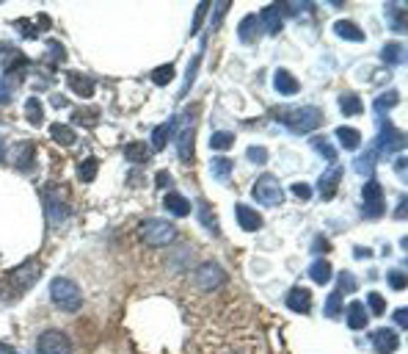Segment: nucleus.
<instances>
[{
    "instance_id": "23",
    "label": "nucleus",
    "mask_w": 408,
    "mask_h": 354,
    "mask_svg": "<svg viewBox=\"0 0 408 354\" xmlns=\"http://www.w3.org/2000/svg\"><path fill=\"white\" fill-rule=\"evenodd\" d=\"M237 36H240V42H243V45L257 42V36H259V17H257V14L243 17V23H240V28H237Z\"/></svg>"
},
{
    "instance_id": "24",
    "label": "nucleus",
    "mask_w": 408,
    "mask_h": 354,
    "mask_svg": "<svg viewBox=\"0 0 408 354\" xmlns=\"http://www.w3.org/2000/svg\"><path fill=\"white\" fill-rule=\"evenodd\" d=\"M345 316H348V327L350 330H364L367 327V307L362 305V302H350L348 305V310H345Z\"/></svg>"
},
{
    "instance_id": "39",
    "label": "nucleus",
    "mask_w": 408,
    "mask_h": 354,
    "mask_svg": "<svg viewBox=\"0 0 408 354\" xmlns=\"http://www.w3.org/2000/svg\"><path fill=\"white\" fill-rule=\"evenodd\" d=\"M312 147L318 150L326 161H337V150L328 144V139H312Z\"/></svg>"
},
{
    "instance_id": "45",
    "label": "nucleus",
    "mask_w": 408,
    "mask_h": 354,
    "mask_svg": "<svg viewBox=\"0 0 408 354\" xmlns=\"http://www.w3.org/2000/svg\"><path fill=\"white\" fill-rule=\"evenodd\" d=\"M249 161L257 166L268 164V150L265 147H249Z\"/></svg>"
},
{
    "instance_id": "34",
    "label": "nucleus",
    "mask_w": 408,
    "mask_h": 354,
    "mask_svg": "<svg viewBox=\"0 0 408 354\" xmlns=\"http://www.w3.org/2000/svg\"><path fill=\"white\" fill-rule=\"evenodd\" d=\"M199 64H202V53H196V56L190 58V64H188V72H185V86H182L180 97L188 95V89L193 86V80H196V72H199Z\"/></svg>"
},
{
    "instance_id": "11",
    "label": "nucleus",
    "mask_w": 408,
    "mask_h": 354,
    "mask_svg": "<svg viewBox=\"0 0 408 354\" xmlns=\"http://www.w3.org/2000/svg\"><path fill=\"white\" fill-rule=\"evenodd\" d=\"M281 14H284V6H279V3H271V6H265L257 17H259V28H265L268 33H279L281 31Z\"/></svg>"
},
{
    "instance_id": "2",
    "label": "nucleus",
    "mask_w": 408,
    "mask_h": 354,
    "mask_svg": "<svg viewBox=\"0 0 408 354\" xmlns=\"http://www.w3.org/2000/svg\"><path fill=\"white\" fill-rule=\"evenodd\" d=\"M50 299L61 307L64 313H77L80 305H83L80 288H77V283H72L69 277H55L50 283Z\"/></svg>"
},
{
    "instance_id": "58",
    "label": "nucleus",
    "mask_w": 408,
    "mask_h": 354,
    "mask_svg": "<svg viewBox=\"0 0 408 354\" xmlns=\"http://www.w3.org/2000/svg\"><path fill=\"white\" fill-rule=\"evenodd\" d=\"M0 354H17L11 346H6V343H0Z\"/></svg>"
},
{
    "instance_id": "52",
    "label": "nucleus",
    "mask_w": 408,
    "mask_h": 354,
    "mask_svg": "<svg viewBox=\"0 0 408 354\" xmlns=\"http://www.w3.org/2000/svg\"><path fill=\"white\" fill-rule=\"evenodd\" d=\"M394 324H397V327H406L408 324L406 307H397V310H394Z\"/></svg>"
},
{
    "instance_id": "14",
    "label": "nucleus",
    "mask_w": 408,
    "mask_h": 354,
    "mask_svg": "<svg viewBox=\"0 0 408 354\" xmlns=\"http://www.w3.org/2000/svg\"><path fill=\"white\" fill-rule=\"evenodd\" d=\"M340 180H342V169L340 166H331V169L318 180L320 197H323V199H334V194L340 189Z\"/></svg>"
},
{
    "instance_id": "29",
    "label": "nucleus",
    "mask_w": 408,
    "mask_h": 354,
    "mask_svg": "<svg viewBox=\"0 0 408 354\" xmlns=\"http://www.w3.org/2000/svg\"><path fill=\"white\" fill-rule=\"evenodd\" d=\"M50 136H53V142L61 144V147H72V144L77 142V133L69 125H58V122L50 127Z\"/></svg>"
},
{
    "instance_id": "30",
    "label": "nucleus",
    "mask_w": 408,
    "mask_h": 354,
    "mask_svg": "<svg viewBox=\"0 0 408 354\" xmlns=\"http://www.w3.org/2000/svg\"><path fill=\"white\" fill-rule=\"evenodd\" d=\"M340 108H342V114H345V117H359V114L364 111V103H362V97L359 95L348 92V95L340 97Z\"/></svg>"
},
{
    "instance_id": "40",
    "label": "nucleus",
    "mask_w": 408,
    "mask_h": 354,
    "mask_svg": "<svg viewBox=\"0 0 408 354\" xmlns=\"http://www.w3.org/2000/svg\"><path fill=\"white\" fill-rule=\"evenodd\" d=\"M97 119H100V111H97V108H83V111H75V122H77V125H86V127H91V125H97Z\"/></svg>"
},
{
    "instance_id": "28",
    "label": "nucleus",
    "mask_w": 408,
    "mask_h": 354,
    "mask_svg": "<svg viewBox=\"0 0 408 354\" xmlns=\"http://www.w3.org/2000/svg\"><path fill=\"white\" fill-rule=\"evenodd\" d=\"M232 169H235V164H232L229 158H224V155H215V158L210 161V172H213V177H215L218 183H227Z\"/></svg>"
},
{
    "instance_id": "26",
    "label": "nucleus",
    "mask_w": 408,
    "mask_h": 354,
    "mask_svg": "<svg viewBox=\"0 0 408 354\" xmlns=\"http://www.w3.org/2000/svg\"><path fill=\"white\" fill-rule=\"evenodd\" d=\"M381 61L389 64V67H400L406 61V48L400 42H389L384 50H381Z\"/></svg>"
},
{
    "instance_id": "55",
    "label": "nucleus",
    "mask_w": 408,
    "mask_h": 354,
    "mask_svg": "<svg viewBox=\"0 0 408 354\" xmlns=\"http://www.w3.org/2000/svg\"><path fill=\"white\" fill-rule=\"evenodd\" d=\"M394 216H397V219H403V216H406V197H400V205H397Z\"/></svg>"
},
{
    "instance_id": "31",
    "label": "nucleus",
    "mask_w": 408,
    "mask_h": 354,
    "mask_svg": "<svg viewBox=\"0 0 408 354\" xmlns=\"http://www.w3.org/2000/svg\"><path fill=\"white\" fill-rule=\"evenodd\" d=\"M337 139L345 150H359V144H362V136H359V130L356 127H337Z\"/></svg>"
},
{
    "instance_id": "44",
    "label": "nucleus",
    "mask_w": 408,
    "mask_h": 354,
    "mask_svg": "<svg viewBox=\"0 0 408 354\" xmlns=\"http://www.w3.org/2000/svg\"><path fill=\"white\" fill-rule=\"evenodd\" d=\"M210 11V3H199V9H196V17H193V23H190V36H196L199 33V28L204 23V14Z\"/></svg>"
},
{
    "instance_id": "20",
    "label": "nucleus",
    "mask_w": 408,
    "mask_h": 354,
    "mask_svg": "<svg viewBox=\"0 0 408 354\" xmlns=\"http://www.w3.org/2000/svg\"><path fill=\"white\" fill-rule=\"evenodd\" d=\"M287 307L295 310V313H309L312 310V293L306 288H293L287 293Z\"/></svg>"
},
{
    "instance_id": "32",
    "label": "nucleus",
    "mask_w": 408,
    "mask_h": 354,
    "mask_svg": "<svg viewBox=\"0 0 408 354\" xmlns=\"http://www.w3.org/2000/svg\"><path fill=\"white\" fill-rule=\"evenodd\" d=\"M25 117H28L31 125H36V127L45 122V108H42V103H39L36 97H28V100H25Z\"/></svg>"
},
{
    "instance_id": "43",
    "label": "nucleus",
    "mask_w": 408,
    "mask_h": 354,
    "mask_svg": "<svg viewBox=\"0 0 408 354\" xmlns=\"http://www.w3.org/2000/svg\"><path fill=\"white\" fill-rule=\"evenodd\" d=\"M367 305L372 310V316H384L386 313V302L381 293H370V296H367Z\"/></svg>"
},
{
    "instance_id": "48",
    "label": "nucleus",
    "mask_w": 408,
    "mask_h": 354,
    "mask_svg": "<svg viewBox=\"0 0 408 354\" xmlns=\"http://www.w3.org/2000/svg\"><path fill=\"white\" fill-rule=\"evenodd\" d=\"M202 224L207 227V230H218V224H215V213H210V205L207 202H202Z\"/></svg>"
},
{
    "instance_id": "22",
    "label": "nucleus",
    "mask_w": 408,
    "mask_h": 354,
    "mask_svg": "<svg viewBox=\"0 0 408 354\" xmlns=\"http://www.w3.org/2000/svg\"><path fill=\"white\" fill-rule=\"evenodd\" d=\"M124 158L133 164H149L152 158V147H146L144 142H130L124 144Z\"/></svg>"
},
{
    "instance_id": "10",
    "label": "nucleus",
    "mask_w": 408,
    "mask_h": 354,
    "mask_svg": "<svg viewBox=\"0 0 408 354\" xmlns=\"http://www.w3.org/2000/svg\"><path fill=\"white\" fill-rule=\"evenodd\" d=\"M406 147V136L397 130V127H392L389 122L381 125V136H378V150L384 152V155H394V152H400Z\"/></svg>"
},
{
    "instance_id": "1",
    "label": "nucleus",
    "mask_w": 408,
    "mask_h": 354,
    "mask_svg": "<svg viewBox=\"0 0 408 354\" xmlns=\"http://www.w3.org/2000/svg\"><path fill=\"white\" fill-rule=\"evenodd\" d=\"M273 117L293 133H312L323 125V114L315 105H301V108H276Z\"/></svg>"
},
{
    "instance_id": "36",
    "label": "nucleus",
    "mask_w": 408,
    "mask_h": 354,
    "mask_svg": "<svg viewBox=\"0 0 408 354\" xmlns=\"http://www.w3.org/2000/svg\"><path fill=\"white\" fill-rule=\"evenodd\" d=\"M375 161H378V155H375V150H372V152H367L364 158H359L353 166H356V172H359V175L372 177V172H375Z\"/></svg>"
},
{
    "instance_id": "8",
    "label": "nucleus",
    "mask_w": 408,
    "mask_h": 354,
    "mask_svg": "<svg viewBox=\"0 0 408 354\" xmlns=\"http://www.w3.org/2000/svg\"><path fill=\"white\" fill-rule=\"evenodd\" d=\"M39 354H72V340L67 338V332L61 330H45L36 340Z\"/></svg>"
},
{
    "instance_id": "50",
    "label": "nucleus",
    "mask_w": 408,
    "mask_h": 354,
    "mask_svg": "<svg viewBox=\"0 0 408 354\" xmlns=\"http://www.w3.org/2000/svg\"><path fill=\"white\" fill-rule=\"evenodd\" d=\"M47 53H50L53 61H64V58H67V53H64V48H61L58 42H47Z\"/></svg>"
},
{
    "instance_id": "5",
    "label": "nucleus",
    "mask_w": 408,
    "mask_h": 354,
    "mask_svg": "<svg viewBox=\"0 0 408 354\" xmlns=\"http://www.w3.org/2000/svg\"><path fill=\"white\" fill-rule=\"evenodd\" d=\"M251 197L259 202V205H268V208H273V205H279L281 199H284V191H281V186H279V180L273 177V175H262L254 186H251Z\"/></svg>"
},
{
    "instance_id": "35",
    "label": "nucleus",
    "mask_w": 408,
    "mask_h": 354,
    "mask_svg": "<svg viewBox=\"0 0 408 354\" xmlns=\"http://www.w3.org/2000/svg\"><path fill=\"white\" fill-rule=\"evenodd\" d=\"M97 169H100V161L97 158H86V161H80V166H77V177L83 183H91L97 177Z\"/></svg>"
},
{
    "instance_id": "15",
    "label": "nucleus",
    "mask_w": 408,
    "mask_h": 354,
    "mask_svg": "<svg viewBox=\"0 0 408 354\" xmlns=\"http://www.w3.org/2000/svg\"><path fill=\"white\" fill-rule=\"evenodd\" d=\"M14 166L17 169H23V172H28L31 166L36 164V144L33 142H20L14 144Z\"/></svg>"
},
{
    "instance_id": "49",
    "label": "nucleus",
    "mask_w": 408,
    "mask_h": 354,
    "mask_svg": "<svg viewBox=\"0 0 408 354\" xmlns=\"http://www.w3.org/2000/svg\"><path fill=\"white\" fill-rule=\"evenodd\" d=\"M337 291H340V293H345V291H348V293H350V291H356V280H353V274H350V271H342L340 274V288H337Z\"/></svg>"
},
{
    "instance_id": "12",
    "label": "nucleus",
    "mask_w": 408,
    "mask_h": 354,
    "mask_svg": "<svg viewBox=\"0 0 408 354\" xmlns=\"http://www.w3.org/2000/svg\"><path fill=\"white\" fill-rule=\"evenodd\" d=\"M67 83H69V89L77 97H83V100H91L94 92H97V83L91 80L89 75H80V72H69Z\"/></svg>"
},
{
    "instance_id": "46",
    "label": "nucleus",
    "mask_w": 408,
    "mask_h": 354,
    "mask_svg": "<svg viewBox=\"0 0 408 354\" xmlns=\"http://www.w3.org/2000/svg\"><path fill=\"white\" fill-rule=\"evenodd\" d=\"M386 280H389V288H394V291H406V274H403V271H389V274H386Z\"/></svg>"
},
{
    "instance_id": "33",
    "label": "nucleus",
    "mask_w": 408,
    "mask_h": 354,
    "mask_svg": "<svg viewBox=\"0 0 408 354\" xmlns=\"http://www.w3.org/2000/svg\"><path fill=\"white\" fill-rule=\"evenodd\" d=\"M174 64H163V67H158V70H152V83L155 86H168L171 80H174Z\"/></svg>"
},
{
    "instance_id": "19",
    "label": "nucleus",
    "mask_w": 408,
    "mask_h": 354,
    "mask_svg": "<svg viewBox=\"0 0 408 354\" xmlns=\"http://www.w3.org/2000/svg\"><path fill=\"white\" fill-rule=\"evenodd\" d=\"M273 86H276V92H279V95H284V97L298 95V89H301V86H298V80H295L287 70H281V67L273 72Z\"/></svg>"
},
{
    "instance_id": "27",
    "label": "nucleus",
    "mask_w": 408,
    "mask_h": 354,
    "mask_svg": "<svg viewBox=\"0 0 408 354\" xmlns=\"http://www.w3.org/2000/svg\"><path fill=\"white\" fill-rule=\"evenodd\" d=\"M309 277H312V283L318 285H326L331 277H334V269H331V263L328 260H315L312 266H309Z\"/></svg>"
},
{
    "instance_id": "7",
    "label": "nucleus",
    "mask_w": 408,
    "mask_h": 354,
    "mask_svg": "<svg viewBox=\"0 0 408 354\" xmlns=\"http://www.w3.org/2000/svg\"><path fill=\"white\" fill-rule=\"evenodd\" d=\"M362 194H364V216H367V219H381L386 213L381 183H378V180H367Z\"/></svg>"
},
{
    "instance_id": "54",
    "label": "nucleus",
    "mask_w": 408,
    "mask_h": 354,
    "mask_svg": "<svg viewBox=\"0 0 408 354\" xmlns=\"http://www.w3.org/2000/svg\"><path fill=\"white\" fill-rule=\"evenodd\" d=\"M394 169H397V175H400V177H406V158H403V155L397 158V164H394Z\"/></svg>"
},
{
    "instance_id": "53",
    "label": "nucleus",
    "mask_w": 408,
    "mask_h": 354,
    "mask_svg": "<svg viewBox=\"0 0 408 354\" xmlns=\"http://www.w3.org/2000/svg\"><path fill=\"white\" fill-rule=\"evenodd\" d=\"M158 186H160V189L171 186V172H166V169H163V172H158Z\"/></svg>"
},
{
    "instance_id": "59",
    "label": "nucleus",
    "mask_w": 408,
    "mask_h": 354,
    "mask_svg": "<svg viewBox=\"0 0 408 354\" xmlns=\"http://www.w3.org/2000/svg\"><path fill=\"white\" fill-rule=\"evenodd\" d=\"M0 161H3V142H0Z\"/></svg>"
},
{
    "instance_id": "18",
    "label": "nucleus",
    "mask_w": 408,
    "mask_h": 354,
    "mask_svg": "<svg viewBox=\"0 0 408 354\" xmlns=\"http://www.w3.org/2000/svg\"><path fill=\"white\" fill-rule=\"evenodd\" d=\"M235 213H237V222H240V227L246 233H257L262 227V216L254 208H249V205H235Z\"/></svg>"
},
{
    "instance_id": "57",
    "label": "nucleus",
    "mask_w": 408,
    "mask_h": 354,
    "mask_svg": "<svg viewBox=\"0 0 408 354\" xmlns=\"http://www.w3.org/2000/svg\"><path fill=\"white\" fill-rule=\"evenodd\" d=\"M53 105H55V108H64V105H67V100H64L61 95H53Z\"/></svg>"
},
{
    "instance_id": "37",
    "label": "nucleus",
    "mask_w": 408,
    "mask_h": 354,
    "mask_svg": "<svg viewBox=\"0 0 408 354\" xmlns=\"http://www.w3.org/2000/svg\"><path fill=\"white\" fill-rule=\"evenodd\" d=\"M232 144H235V133H229V130H218V133L210 136V147L213 150H229Z\"/></svg>"
},
{
    "instance_id": "17",
    "label": "nucleus",
    "mask_w": 408,
    "mask_h": 354,
    "mask_svg": "<svg viewBox=\"0 0 408 354\" xmlns=\"http://www.w3.org/2000/svg\"><path fill=\"white\" fill-rule=\"evenodd\" d=\"M163 208L171 213V216H177V219H185L190 213V199H185L177 191H168L166 199H163Z\"/></svg>"
},
{
    "instance_id": "38",
    "label": "nucleus",
    "mask_w": 408,
    "mask_h": 354,
    "mask_svg": "<svg viewBox=\"0 0 408 354\" xmlns=\"http://www.w3.org/2000/svg\"><path fill=\"white\" fill-rule=\"evenodd\" d=\"M386 11H394V20H392V31L403 33V31H406V9H403L400 3H392V6H386Z\"/></svg>"
},
{
    "instance_id": "16",
    "label": "nucleus",
    "mask_w": 408,
    "mask_h": 354,
    "mask_svg": "<svg viewBox=\"0 0 408 354\" xmlns=\"http://www.w3.org/2000/svg\"><path fill=\"white\" fill-rule=\"evenodd\" d=\"M372 346L378 349L381 354H392L397 346H400V338H397V332H392V330H375L372 335Z\"/></svg>"
},
{
    "instance_id": "51",
    "label": "nucleus",
    "mask_w": 408,
    "mask_h": 354,
    "mask_svg": "<svg viewBox=\"0 0 408 354\" xmlns=\"http://www.w3.org/2000/svg\"><path fill=\"white\" fill-rule=\"evenodd\" d=\"M227 11H229V3H218V6H215V17H213V28H218V25H221V17H224Z\"/></svg>"
},
{
    "instance_id": "25",
    "label": "nucleus",
    "mask_w": 408,
    "mask_h": 354,
    "mask_svg": "<svg viewBox=\"0 0 408 354\" xmlns=\"http://www.w3.org/2000/svg\"><path fill=\"white\" fill-rule=\"evenodd\" d=\"M174 127H177V119L163 122V125H158V127L152 130V150H155V152H160V150L168 144V139L174 136Z\"/></svg>"
},
{
    "instance_id": "9",
    "label": "nucleus",
    "mask_w": 408,
    "mask_h": 354,
    "mask_svg": "<svg viewBox=\"0 0 408 354\" xmlns=\"http://www.w3.org/2000/svg\"><path fill=\"white\" fill-rule=\"evenodd\" d=\"M45 211H47V222H50L53 227H55V224H64V222H69V216H72L67 199L55 194V186H47V189H45Z\"/></svg>"
},
{
    "instance_id": "3",
    "label": "nucleus",
    "mask_w": 408,
    "mask_h": 354,
    "mask_svg": "<svg viewBox=\"0 0 408 354\" xmlns=\"http://www.w3.org/2000/svg\"><path fill=\"white\" fill-rule=\"evenodd\" d=\"M174 236H177V227L171 222H163V219H146L138 227V238L146 246H166L174 241Z\"/></svg>"
},
{
    "instance_id": "6",
    "label": "nucleus",
    "mask_w": 408,
    "mask_h": 354,
    "mask_svg": "<svg viewBox=\"0 0 408 354\" xmlns=\"http://www.w3.org/2000/svg\"><path fill=\"white\" fill-rule=\"evenodd\" d=\"M193 280H196V288H199V291H218V288L227 285V271H224L218 263H202V266L196 269Z\"/></svg>"
},
{
    "instance_id": "56",
    "label": "nucleus",
    "mask_w": 408,
    "mask_h": 354,
    "mask_svg": "<svg viewBox=\"0 0 408 354\" xmlns=\"http://www.w3.org/2000/svg\"><path fill=\"white\" fill-rule=\"evenodd\" d=\"M320 249H323V252L328 249V241H326V238H318V241H315V252H320Z\"/></svg>"
},
{
    "instance_id": "47",
    "label": "nucleus",
    "mask_w": 408,
    "mask_h": 354,
    "mask_svg": "<svg viewBox=\"0 0 408 354\" xmlns=\"http://www.w3.org/2000/svg\"><path fill=\"white\" fill-rule=\"evenodd\" d=\"M293 197H298V202H309V199H312V186H306V183H293Z\"/></svg>"
},
{
    "instance_id": "41",
    "label": "nucleus",
    "mask_w": 408,
    "mask_h": 354,
    "mask_svg": "<svg viewBox=\"0 0 408 354\" xmlns=\"http://www.w3.org/2000/svg\"><path fill=\"white\" fill-rule=\"evenodd\" d=\"M397 103V92H386V95H381L378 100H375V114H386V108H392Z\"/></svg>"
},
{
    "instance_id": "4",
    "label": "nucleus",
    "mask_w": 408,
    "mask_h": 354,
    "mask_svg": "<svg viewBox=\"0 0 408 354\" xmlns=\"http://www.w3.org/2000/svg\"><path fill=\"white\" fill-rule=\"evenodd\" d=\"M39 274H42L39 260H25V263H20L14 271H9V288H11V293H14V296L28 293V291L36 285Z\"/></svg>"
},
{
    "instance_id": "21",
    "label": "nucleus",
    "mask_w": 408,
    "mask_h": 354,
    "mask_svg": "<svg viewBox=\"0 0 408 354\" xmlns=\"http://www.w3.org/2000/svg\"><path fill=\"white\" fill-rule=\"evenodd\" d=\"M334 33L345 39V42H364V31L350 20H337L334 23Z\"/></svg>"
},
{
    "instance_id": "42",
    "label": "nucleus",
    "mask_w": 408,
    "mask_h": 354,
    "mask_svg": "<svg viewBox=\"0 0 408 354\" xmlns=\"http://www.w3.org/2000/svg\"><path fill=\"white\" fill-rule=\"evenodd\" d=\"M340 296H342L340 291H334V293L328 296V302H326V316H328V318H337L342 310H345V307L340 305Z\"/></svg>"
},
{
    "instance_id": "13",
    "label": "nucleus",
    "mask_w": 408,
    "mask_h": 354,
    "mask_svg": "<svg viewBox=\"0 0 408 354\" xmlns=\"http://www.w3.org/2000/svg\"><path fill=\"white\" fill-rule=\"evenodd\" d=\"M177 152H180L182 161L193 158V119L190 117L185 119V125H182L180 133H177Z\"/></svg>"
}]
</instances>
